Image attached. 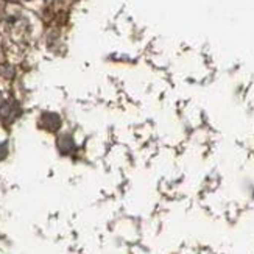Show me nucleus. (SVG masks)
I'll return each instance as SVG.
<instances>
[{"mask_svg": "<svg viewBox=\"0 0 254 254\" xmlns=\"http://www.w3.org/2000/svg\"><path fill=\"white\" fill-rule=\"evenodd\" d=\"M41 125L49 129V131H57L61 127V119L58 114H53V113H46L41 117Z\"/></svg>", "mask_w": 254, "mask_h": 254, "instance_id": "1", "label": "nucleus"}, {"mask_svg": "<svg viewBox=\"0 0 254 254\" xmlns=\"http://www.w3.org/2000/svg\"><path fill=\"white\" fill-rule=\"evenodd\" d=\"M58 147L60 150L64 153L65 151V147H67V153H70V148H73V142L69 136H63L60 140H58Z\"/></svg>", "mask_w": 254, "mask_h": 254, "instance_id": "2", "label": "nucleus"}]
</instances>
